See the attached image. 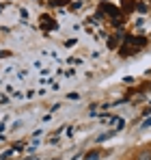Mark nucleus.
Returning a JSON list of instances; mask_svg holds the SVG:
<instances>
[{
    "label": "nucleus",
    "instance_id": "1",
    "mask_svg": "<svg viewBox=\"0 0 151 160\" xmlns=\"http://www.w3.org/2000/svg\"><path fill=\"white\" fill-rule=\"evenodd\" d=\"M136 160H151V152L147 149V152H140L138 156H136Z\"/></svg>",
    "mask_w": 151,
    "mask_h": 160
},
{
    "label": "nucleus",
    "instance_id": "2",
    "mask_svg": "<svg viewBox=\"0 0 151 160\" xmlns=\"http://www.w3.org/2000/svg\"><path fill=\"white\" fill-rule=\"evenodd\" d=\"M100 158V152H89L86 154V160H97Z\"/></svg>",
    "mask_w": 151,
    "mask_h": 160
}]
</instances>
